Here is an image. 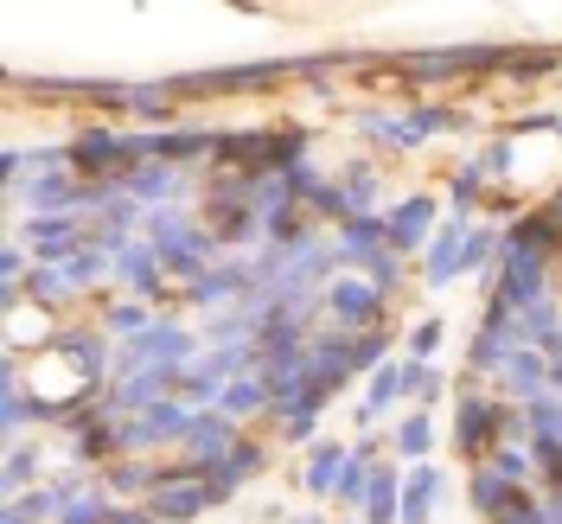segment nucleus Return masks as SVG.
<instances>
[{"label":"nucleus","instance_id":"nucleus-1","mask_svg":"<svg viewBox=\"0 0 562 524\" xmlns=\"http://www.w3.org/2000/svg\"><path fill=\"white\" fill-rule=\"evenodd\" d=\"M498 442H505V397H492V390L460 378V390H454V455L473 460V467H486Z\"/></svg>","mask_w":562,"mask_h":524},{"label":"nucleus","instance_id":"nucleus-2","mask_svg":"<svg viewBox=\"0 0 562 524\" xmlns=\"http://www.w3.org/2000/svg\"><path fill=\"white\" fill-rule=\"evenodd\" d=\"M70 174L77 179H103V186H128V129L115 122H83L70 129Z\"/></svg>","mask_w":562,"mask_h":524},{"label":"nucleus","instance_id":"nucleus-3","mask_svg":"<svg viewBox=\"0 0 562 524\" xmlns=\"http://www.w3.org/2000/svg\"><path fill=\"white\" fill-rule=\"evenodd\" d=\"M326 320L339 326V333H378V326H390V294L378 288V281H364V276H339L333 288H326Z\"/></svg>","mask_w":562,"mask_h":524},{"label":"nucleus","instance_id":"nucleus-4","mask_svg":"<svg viewBox=\"0 0 562 524\" xmlns=\"http://www.w3.org/2000/svg\"><path fill=\"white\" fill-rule=\"evenodd\" d=\"M441 224H448V199H435V192H403V199L384 211L390 249H396L403 263L435 244V231H441Z\"/></svg>","mask_w":562,"mask_h":524},{"label":"nucleus","instance_id":"nucleus-5","mask_svg":"<svg viewBox=\"0 0 562 524\" xmlns=\"http://www.w3.org/2000/svg\"><path fill=\"white\" fill-rule=\"evenodd\" d=\"M65 435V455L70 467H90V473H103L109 460H122V422L109 416L103 403H90V410H77V416L58 428Z\"/></svg>","mask_w":562,"mask_h":524},{"label":"nucleus","instance_id":"nucleus-6","mask_svg":"<svg viewBox=\"0 0 562 524\" xmlns=\"http://www.w3.org/2000/svg\"><path fill=\"white\" fill-rule=\"evenodd\" d=\"M269 460H276V442L249 428L244 442H237V448H231V455H224V460H217V467L205 473V487H211V505H231V499H237L244 487H256V480L269 473Z\"/></svg>","mask_w":562,"mask_h":524},{"label":"nucleus","instance_id":"nucleus-7","mask_svg":"<svg viewBox=\"0 0 562 524\" xmlns=\"http://www.w3.org/2000/svg\"><path fill=\"white\" fill-rule=\"evenodd\" d=\"M115 281H122V294H128V301H147V308H154V301H167V294H179V281L167 276L160 249L147 244V237H135V244L115 256Z\"/></svg>","mask_w":562,"mask_h":524},{"label":"nucleus","instance_id":"nucleus-8","mask_svg":"<svg viewBox=\"0 0 562 524\" xmlns=\"http://www.w3.org/2000/svg\"><path fill=\"white\" fill-rule=\"evenodd\" d=\"M244 435H249V428H237L224 410H199V416H192V428H186V442H179V460H192L199 473H211V467L231 455Z\"/></svg>","mask_w":562,"mask_h":524},{"label":"nucleus","instance_id":"nucleus-9","mask_svg":"<svg viewBox=\"0 0 562 524\" xmlns=\"http://www.w3.org/2000/svg\"><path fill=\"white\" fill-rule=\"evenodd\" d=\"M492 397H505V403H518L530 410L537 397H550V358L537 346H518L505 365H498V378H492Z\"/></svg>","mask_w":562,"mask_h":524},{"label":"nucleus","instance_id":"nucleus-10","mask_svg":"<svg viewBox=\"0 0 562 524\" xmlns=\"http://www.w3.org/2000/svg\"><path fill=\"white\" fill-rule=\"evenodd\" d=\"M326 403H333L326 390H307V397H294V403H276V410H269V442H276V448H314Z\"/></svg>","mask_w":562,"mask_h":524},{"label":"nucleus","instance_id":"nucleus-11","mask_svg":"<svg viewBox=\"0 0 562 524\" xmlns=\"http://www.w3.org/2000/svg\"><path fill=\"white\" fill-rule=\"evenodd\" d=\"M467 237H473V224L467 218H448L441 231H435V244L422 249V288H454L460 281V263H467Z\"/></svg>","mask_w":562,"mask_h":524},{"label":"nucleus","instance_id":"nucleus-12","mask_svg":"<svg viewBox=\"0 0 562 524\" xmlns=\"http://www.w3.org/2000/svg\"><path fill=\"white\" fill-rule=\"evenodd\" d=\"M422 371H428L422 358H409V352H396L390 365H378V371H371V384H364V403H371L378 416H390L396 403H416V390H422Z\"/></svg>","mask_w":562,"mask_h":524},{"label":"nucleus","instance_id":"nucleus-13","mask_svg":"<svg viewBox=\"0 0 562 524\" xmlns=\"http://www.w3.org/2000/svg\"><path fill=\"white\" fill-rule=\"evenodd\" d=\"M441 499H448V473H441L435 460L403 467V512H396V524H435Z\"/></svg>","mask_w":562,"mask_h":524},{"label":"nucleus","instance_id":"nucleus-14","mask_svg":"<svg viewBox=\"0 0 562 524\" xmlns=\"http://www.w3.org/2000/svg\"><path fill=\"white\" fill-rule=\"evenodd\" d=\"M333 244H339V263H346L351 276L364 269V263H378L390 249V231H384V211H364V218H346L339 231H333Z\"/></svg>","mask_w":562,"mask_h":524},{"label":"nucleus","instance_id":"nucleus-15","mask_svg":"<svg viewBox=\"0 0 562 524\" xmlns=\"http://www.w3.org/2000/svg\"><path fill=\"white\" fill-rule=\"evenodd\" d=\"M435 442H441V428H435L428 410H396V422H390V460L422 467V460H435Z\"/></svg>","mask_w":562,"mask_h":524},{"label":"nucleus","instance_id":"nucleus-16","mask_svg":"<svg viewBox=\"0 0 562 524\" xmlns=\"http://www.w3.org/2000/svg\"><path fill=\"white\" fill-rule=\"evenodd\" d=\"M147 512L160 524H199L211 512V487L205 473H192V480H173V487H160L154 499H147Z\"/></svg>","mask_w":562,"mask_h":524},{"label":"nucleus","instance_id":"nucleus-17","mask_svg":"<svg viewBox=\"0 0 562 524\" xmlns=\"http://www.w3.org/2000/svg\"><path fill=\"white\" fill-rule=\"evenodd\" d=\"M224 416L237 422V428H256V422H269L276 410V390H269V371H249V378H231L224 384V403H217Z\"/></svg>","mask_w":562,"mask_h":524},{"label":"nucleus","instance_id":"nucleus-18","mask_svg":"<svg viewBox=\"0 0 562 524\" xmlns=\"http://www.w3.org/2000/svg\"><path fill=\"white\" fill-rule=\"evenodd\" d=\"M371 473H378V435H358L346 455V473H339V492H333V505L339 512H364V492H371Z\"/></svg>","mask_w":562,"mask_h":524},{"label":"nucleus","instance_id":"nucleus-19","mask_svg":"<svg viewBox=\"0 0 562 524\" xmlns=\"http://www.w3.org/2000/svg\"><path fill=\"white\" fill-rule=\"evenodd\" d=\"M346 455H351V442H314L294 487L307 492V499H333L339 492V473H346Z\"/></svg>","mask_w":562,"mask_h":524},{"label":"nucleus","instance_id":"nucleus-20","mask_svg":"<svg viewBox=\"0 0 562 524\" xmlns=\"http://www.w3.org/2000/svg\"><path fill=\"white\" fill-rule=\"evenodd\" d=\"M403 512V460H378V473H371V492H364V524H396Z\"/></svg>","mask_w":562,"mask_h":524},{"label":"nucleus","instance_id":"nucleus-21","mask_svg":"<svg viewBox=\"0 0 562 524\" xmlns=\"http://www.w3.org/2000/svg\"><path fill=\"white\" fill-rule=\"evenodd\" d=\"M45 442H13L7 448V460H0V492L7 499H20V492H33V480L45 473Z\"/></svg>","mask_w":562,"mask_h":524},{"label":"nucleus","instance_id":"nucleus-22","mask_svg":"<svg viewBox=\"0 0 562 524\" xmlns=\"http://www.w3.org/2000/svg\"><path fill=\"white\" fill-rule=\"evenodd\" d=\"M333 179L346 186V205H351V218L378 211V199H384V174H378V160H346V167H339Z\"/></svg>","mask_w":562,"mask_h":524},{"label":"nucleus","instance_id":"nucleus-23","mask_svg":"<svg viewBox=\"0 0 562 524\" xmlns=\"http://www.w3.org/2000/svg\"><path fill=\"white\" fill-rule=\"evenodd\" d=\"M154 308H147V301H128V294H122V301H103V308H97V326H103L109 339H122V346H128V339H140V333H147V326H154Z\"/></svg>","mask_w":562,"mask_h":524},{"label":"nucleus","instance_id":"nucleus-24","mask_svg":"<svg viewBox=\"0 0 562 524\" xmlns=\"http://www.w3.org/2000/svg\"><path fill=\"white\" fill-rule=\"evenodd\" d=\"M512 492H518V487H512V480H505V473H498L492 460L467 473V505H473V512H480L486 524L498 519V512H505V499H512Z\"/></svg>","mask_w":562,"mask_h":524},{"label":"nucleus","instance_id":"nucleus-25","mask_svg":"<svg viewBox=\"0 0 562 524\" xmlns=\"http://www.w3.org/2000/svg\"><path fill=\"white\" fill-rule=\"evenodd\" d=\"M26 301L45 308V314H65L70 301H77V281H70L65 269H45V263H38L33 276H26Z\"/></svg>","mask_w":562,"mask_h":524},{"label":"nucleus","instance_id":"nucleus-26","mask_svg":"<svg viewBox=\"0 0 562 524\" xmlns=\"http://www.w3.org/2000/svg\"><path fill=\"white\" fill-rule=\"evenodd\" d=\"M562 70V45H512V65H505V83H543Z\"/></svg>","mask_w":562,"mask_h":524},{"label":"nucleus","instance_id":"nucleus-27","mask_svg":"<svg viewBox=\"0 0 562 524\" xmlns=\"http://www.w3.org/2000/svg\"><path fill=\"white\" fill-rule=\"evenodd\" d=\"M486 167H480V160H460L454 174H448V218H467V211L480 205V199H486Z\"/></svg>","mask_w":562,"mask_h":524},{"label":"nucleus","instance_id":"nucleus-28","mask_svg":"<svg viewBox=\"0 0 562 524\" xmlns=\"http://www.w3.org/2000/svg\"><path fill=\"white\" fill-rule=\"evenodd\" d=\"M65 276L77 281V294H90V288H103V281L115 276V256H109V249H97V244H83L65 263Z\"/></svg>","mask_w":562,"mask_h":524},{"label":"nucleus","instance_id":"nucleus-29","mask_svg":"<svg viewBox=\"0 0 562 524\" xmlns=\"http://www.w3.org/2000/svg\"><path fill=\"white\" fill-rule=\"evenodd\" d=\"M492 467H498L512 487H537V455H530V442H498V448H492Z\"/></svg>","mask_w":562,"mask_h":524},{"label":"nucleus","instance_id":"nucleus-30","mask_svg":"<svg viewBox=\"0 0 562 524\" xmlns=\"http://www.w3.org/2000/svg\"><path fill=\"white\" fill-rule=\"evenodd\" d=\"M441 339H448V320H416V326H409V339H403V352H409V358H422V365H435V352H441Z\"/></svg>","mask_w":562,"mask_h":524},{"label":"nucleus","instance_id":"nucleus-31","mask_svg":"<svg viewBox=\"0 0 562 524\" xmlns=\"http://www.w3.org/2000/svg\"><path fill=\"white\" fill-rule=\"evenodd\" d=\"M109 519H115V499H109V487H90L58 524H109Z\"/></svg>","mask_w":562,"mask_h":524},{"label":"nucleus","instance_id":"nucleus-32","mask_svg":"<svg viewBox=\"0 0 562 524\" xmlns=\"http://www.w3.org/2000/svg\"><path fill=\"white\" fill-rule=\"evenodd\" d=\"M358 276H364V281H378V288H384L390 301H396V294H403V288H409V276H403V256H396V249H384V256H378V263H364V269H358Z\"/></svg>","mask_w":562,"mask_h":524},{"label":"nucleus","instance_id":"nucleus-33","mask_svg":"<svg viewBox=\"0 0 562 524\" xmlns=\"http://www.w3.org/2000/svg\"><path fill=\"white\" fill-rule=\"evenodd\" d=\"M480 167H486V179H492V186H498V179H512V174H518V147H512V135L486 141V154H480Z\"/></svg>","mask_w":562,"mask_h":524},{"label":"nucleus","instance_id":"nucleus-34","mask_svg":"<svg viewBox=\"0 0 562 524\" xmlns=\"http://www.w3.org/2000/svg\"><path fill=\"white\" fill-rule=\"evenodd\" d=\"M441 397H448V371H441V365H428V371H422V390H416V410H435Z\"/></svg>","mask_w":562,"mask_h":524},{"label":"nucleus","instance_id":"nucleus-35","mask_svg":"<svg viewBox=\"0 0 562 524\" xmlns=\"http://www.w3.org/2000/svg\"><path fill=\"white\" fill-rule=\"evenodd\" d=\"M109 524H160V519H154L147 505H115V519H109Z\"/></svg>","mask_w":562,"mask_h":524},{"label":"nucleus","instance_id":"nucleus-36","mask_svg":"<svg viewBox=\"0 0 562 524\" xmlns=\"http://www.w3.org/2000/svg\"><path fill=\"white\" fill-rule=\"evenodd\" d=\"M550 390L562 397V358H550Z\"/></svg>","mask_w":562,"mask_h":524},{"label":"nucleus","instance_id":"nucleus-37","mask_svg":"<svg viewBox=\"0 0 562 524\" xmlns=\"http://www.w3.org/2000/svg\"><path fill=\"white\" fill-rule=\"evenodd\" d=\"M288 524H326V519H319V512H294Z\"/></svg>","mask_w":562,"mask_h":524},{"label":"nucleus","instance_id":"nucleus-38","mask_svg":"<svg viewBox=\"0 0 562 524\" xmlns=\"http://www.w3.org/2000/svg\"><path fill=\"white\" fill-rule=\"evenodd\" d=\"M339 524H364V519H339Z\"/></svg>","mask_w":562,"mask_h":524},{"label":"nucleus","instance_id":"nucleus-39","mask_svg":"<svg viewBox=\"0 0 562 524\" xmlns=\"http://www.w3.org/2000/svg\"><path fill=\"white\" fill-rule=\"evenodd\" d=\"M557 141H562V129H557Z\"/></svg>","mask_w":562,"mask_h":524}]
</instances>
